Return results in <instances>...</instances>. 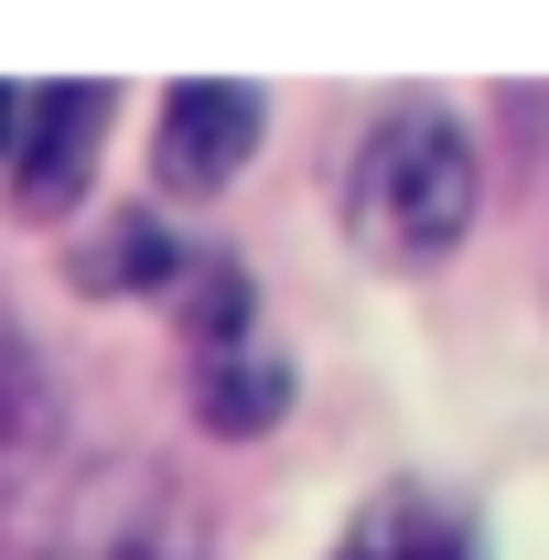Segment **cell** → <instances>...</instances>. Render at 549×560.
Instances as JSON below:
<instances>
[{"instance_id":"1","label":"cell","mask_w":549,"mask_h":560,"mask_svg":"<svg viewBox=\"0 0 549 560\" xmlns=\"http://www.w3.org/2000/svg\"><path fill=\"white\" fill-rule=\"evenodd\" d=\"M484 215V162L453 108L399 97L377 108L355 162H344V237L366 270H442Z\"/></svg>"},{"instance_id":"2","label":"cell","mask_w":549,"mask_h":560,"mask_svg":"<svg viewBox=\"0 0 549 560\" xmlns=\"http://www.w3.org/2000/svg\"><path fill=\"white\" fill-rule=\"evenodd\" d=\"M33 560H206V506L162 464H97L55 495Z\"/></svg>"},{"instance_id":"3","label":"cell","mask_w":549,"mask_h":560,"mask_svg":"<svg viewBox=\"0 0 549 560\" xmlns=\"http://www.w3.org/2000/svg\"><path fill=\"white\" fill-rule=\"evenodd\" d=\"M108 119H119V86H97V75L22 86V140H11V215L22 226H55V215L86 206Z\"/></svg>"},{"instance_id":"4","label":"cell","mask_w":549,"mask_h":560,"mask_svg":"<svg viewBox=\"0 0 549 560\" xmlns=\"http://www.w3.org/2000/svg\"><path fill=\"white\" fill-rule=\"evenodd\" d=\"M270 140V97L259 86H226V75H195L162 97V130H151V173L162 195H226Z\"/></svg>"},{"instance_id":"5","label":"cell","mask_w":549,"mask_h":560,"mask_svg":"<svg viewBox=\"0 0 549 560\" xmlns=\"http://www.w3.org/2000/svg\"><path fill=\"white\" fill-rule=\"evenodd\" d=\"M335 560H484V539H475V517H464L453 495L377 486L366 506H355V528H344Z\"/></svg>"},{"instance_id":"6","label":"cell","mask_w":549,"mask_h":560,"mask_svg":"<svg viewBox=\"0 0 549 560\" xmlns=\"http://www.w3.org/2000/svg\"><path fill=\"white\" fill-rule=\"evenodd\" d=\"M66 280L86 291V302H130V291H173L184 280V248H173V226L162 215H140V206H119L86 248L66 259Z\"/></svg>"},{"instance_id":"7","label":"cell","mask_w":549,"mask_h":560,"mask_svg":"<svg viewBox=\"0 0 549 560\" xmlns=\"http://www.w3.org/2000/svg\"><path fill=\"white\" fill-rule=\"evenodd\" d=\"M280 410H291V355L237 346V355H206L195 366V420H206L215 442H259V431H280Z\"/></svg>"},{"instance_id":"8","label":"cell","mask_w":549,"mask_h":560,"mask_svg":"<svg viewBox=\"0 0 549 560\" xmlns=\"http://www.w3.org/2000/svg\"><path fill=\"white\" fill-rule=\"evenodd\" d=\"M55 420H66V399H55V377H44V346H33L22 313L0 302V475L33 464V453L55 442Z\"/></svg>"},{"instance_id":"9","label":"cell","mask_w":549,"mask_h":560,"mask_svg":"<svg viewBox=\"0 0 549 560\" xmlns=\"http://www.w3.org/2000/svg\"><path fill=\"white\" fill-rule=\"evenodd\" d=\"M173 291H184V346H195V366L259 346V280H248V259H184Z\"/></svg>"},{"instance_id":"10","label":"cell","mask_w":549,"mask_h":560,"mask_svg":"<svg viewBox=\"0 0 549 560\" xmlns=\"http://www.w3.org/2000/svg\"><path fill=\"white\" fill-rule=\"evenodd\" d=\"M11 140H22V86L0 75V162H11Z\"/></svg>"}]
</instances>
